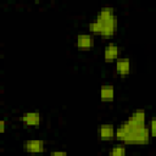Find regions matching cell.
I'll return each instance as SVG.
<instances>
[{
	"mask_svg": "<svg viewBox=\"0 0 156 156\" xmlns=\"http://www.w3.org/2000/svg\"><path fill=\"white\" fill-rule=\"evenodd\" d=\"M150 132L146 122H138L130 117L116 128L115 139L126 145H145L150 141Z\"/></svg>",
	"mask_w": 156,
	"mask_h": 156,
	"instance_id": "obj_1",
	"label": "cell"
},
{
	"mask_svg": "<svg viewBox=\"0 0 156 156\" xmlns=\"http://www.w3.org/2000/svg\"><path fill=\"white\" fill-rule=\"evenodd\" d=\"M89 33L101 37H112L117 29V16L112 6H102L96 17L88 23Z\"/></svg>",
	"mask_w": 156,
	"mask_h": 156,
	"instance_id": "obj_2",
	"label": "cell"
},
{
	"mask_svg": "<svg viewBox=\"0 0 156 156\" xmlns=\"http://www.w3.org/2000/svg\"><path fill=\"white\" fill-rule=\"evenodd\" d=\"M22 147L28 154H43L45 151V141L41 139H27L23 141Z\"/></svg>",
	"mask_w": 156,
	"mask_h": 156,
	"instance_id": "obj_3",
	"label": "cell"
},
{
	"mask_svg": "<svg viewBox=\"0 0 156 156\" xmlns=\"http://www.w3.org/2000/svg\"><path fill=\"white\" fill-rule=\"evenodd\" d=\"M76 46L79 50H90L94 46V37L91 33H79L76 37Z\"/></svg>",
	"mask_w": 156,
	"mask_h": 156,
	"instance_id": "obj_4",
	"label": "cell"
},
{
	"mask_svg": "<svg viewBox=\"0 0 156 156\" xmlns=\"http://www.w3.org/2000/svg\"><path fill=\"white\" fill-rule=\"evenodd\" d=\"M21 121L27 127H38L41 123V115L38 111H27L22 113Z\"/></svg>",
	"mask_w": 156,
	"mask_h": 156,
	"instance_id": "obj_5",
	"label": "cell"
},
{
	"mask_svg": "<svg viewBox=\"0 0 156 156\" xmlns=\"http://www.w3.org/2000/svg\"><path fill=\"white\" fill-rule=\"evenodd\" d=\"M121 54V48L116 43H108L104 49L105 62H115Z\"/></svg>",
	"mask_w": 156,
	"mask_h": 156,
	"instance_id": "obj_6",
	"label": "cell"
},
{
	"mask_svg": "<svg viewBox=\"0 0 156 156\" xmlns=\"http://www.w3.org/2000/svg\"><path fill=\"white\" fill-rule=\"evenodd\" d=\"M116 135V127L112 123H102L99 127V138L102 141H110L115 139Z\"/></svg>",
	"mask_w": 156,
	"mask_h": 156,
	"instance_id": "obj_7",
	"label": "cell"
},
{
	"mask_svg": "<svg viewBox=\"0 0 156 156\" xmlns=\"http://www.w3.org/2000/svg\"><path fill=\"white\" fill-rule=\"evenodd\" d=\"M132 68V63L128 57H122V58H117L115 61V69L119 76H127L129 74Z\"/></svg>",
	"mask_w": 156,
	"mask_h": 156,
	"instance_id": "obj_8",
	"label": "cell"
},
{
	"mask_svg": "<svg viewBox=\"0 0 156 156\" xmlns=\"http://www.w3.org/2000/svg\"><path fill=\"white\" fill-rule=\"evenodd\" d=\"M100 100L102 102H111L115 99V87L112 84H102L100 87Z\"/></svg>",
	"mask_w": 156,
	"mask_h": 156,
	"instance_id": "obj_9",
	"label": "cell"
},
{
	"mask_svg": "<svg viewBox=\"0 0 156 156\" xmlns=\"http://www.w3.org/2000/svg\"><path fill=\"white\" fill-rule=\"evenodd\" d=\"M107 156H127V147L124 145H122V144L113 145L108 150Z\"/></svg>",
	"mask_w": 156,
	"mask_h": 156,
	"instance_id": "obj_10",
	"label": "cell"
},
{
	"mask_svg": "<svg viewBox=\"0 0 156 156\" xmlns=\"http://www.w3.org/2000/svg\"><path fill=\"white\" fill-rule=\"evenodd\" d=\"M147 127H149V132H150L151 138H156V118L150 119Z\"/></svg>",
	"mask_w": 156,
	"mask_h": 156,
	"instance_id": "obj_11",
	"label": "cell"
},
{
	"mask_svg": "<svg viewBox=\"0 0 156 156\" xmlns=\"http://www.w3.org/2000/svg\"><path fill=\"white\" fill-rule=\"evenodd\" d=\"M49 156H68V154L63 150H54L49 154Z\"/></svg>",
	"mask_w": 156,
	"mask_h": 156,
	"instance_id": "obj_12",
	"label": "cell"
},
{
	"mask_svg": "<svg viewBox=\"0 0 156 156\" xmlns=\"http://www.w3.org/2000/svg\"><path fill=\"white\" fill-rule=\"evenodd\" d=\"M5 129H6V121L2 118L0 119V133H4Z\"/></svg>",
	"mask_w": 156,
	"mask_h": 156,
	"instance_id": "obj_13",
	"label": "cell"
}]
</instances>
